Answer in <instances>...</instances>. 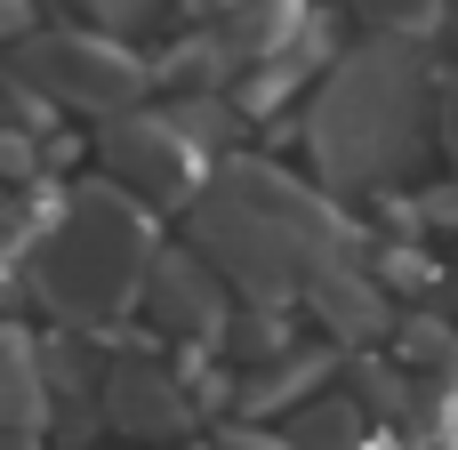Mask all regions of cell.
Returning a JSON list of instances; mask_svg holds the SVG:
<instances>
[{
    "label": "cell",
    "mask_w": 458,
    "mask_h": 450,
    "mask_svg": "<svg viewBox=\"0 0 458 450\" xmlns=\"http://www.w3.org/2000/svg\"><path fill=\"white\" fill-rule=\"evenodd\" d=\"M330 370H338V354H330V346H282V354H266V362L250 370V386H242V411H250V419L298 411L306 395H322V386H330Z\"/></svg>",
    "instance_id": "obj_10"
},
{
    "label": "cell",
    "mask_w": 458,
    "mask_h": 450,
    "mask_svg": "<svg viewBox=\"0 0 458 450\" xmlns=\"http://www.w3.org/2000/svg\"><path fill=\"white\" fill-rule=\"evenodd\" d=\"M419 225H427V233L458 225V185H427V193H419Z\"/></svg>",
    "instance_id": "obj_15"
},
{
    "label": "cell",
    "mask_w": 458,
    "mask_h": 450,
    "mask_svg": "<svg viewBox=\"0 0 458 450\" xmlns=\"http://www.w3.org/2000/svg\"><path fill=\"white\" fill-rule=\"evenodd\" d=\"M346 8H354L378 40H427V32L443 24L451 0H346Z\"/></svg>",
    "instance_id": "obj_12"
},
{
    "label": "cell",
    "mask_w": 458,
    "mask_h": 450,
    "mask_svg": "<svg viewBox=\"0 0 458 450\" xmlns=\"http://www.w3.org/2000/svg\"><path fill=\"white\" fill-rule=\"evenodd\" d=\"M24 24H32V0H0V40H24Z\"/></svg>",
    "instance_id": "obj_17"
},
{
    "label": "cell",
    "mask_w": 458,
    "mask_h": 450,
    "mask_svg": "<svg viewBox=\"0 0 458 450\" xmlns=\"http://www.w3.org/2000/svg\"><path fill=\"white\" fill-rule=\"evenodd\" d=\"M370 435H378L370 403L322 386V395H306V403L290 411V435H282V443H290V450H370Z\"/></svg>",
    "instance_id": "obj_11"
},
{
    "label": "cell",
    "mask_w": 458,
    "mask_h": 450,
    "mask_svg": "<svg viewBox=\"0 0 458 450\" xmlns=\"http://www.w3.org/2000/svg\"><path fill=\"white\" fill-rule=\"evenodd\" d=\"M370 450H378V443H370Z\"/></svg>",
    "instance_id": "obj_18"
},
{
    "label": "cell",
    "mask_w": 458,
    "mask_h": 450,
    "mask_svg": "<svg viewBox=\"0 0 458 450\" xmlns=\"http://www.w3.org/2000/svg\"><path fill=\"white\" fill-rule=\"evenodd\" d=\"M161 242H153V217L137 193L121 185H72L56 209H48V233H32V290L56 322L89 330V322H113L145 298V274H153Z\"/></svg>",
    "instance_id": "obj_3"
},
{
    "label": "cell",
    "mask_w": 458,
    "mask_h": 450,
    "mask_svg": "<svg viewBox=\"0 0 458 450\" xmlns=\"http://www.w3.org/2000/svg\"><path fill=\"white\" fill-rule=\"evenodd\" d=\"M145 306H153V322H161L169 338L217 346V338L233 330V282H225L201 250H161L153 274H145Z\"/></svg>",
    "instance_id": "obj_7"
},
{
    "label": "cell",
    "mask_w": 458,
    "mask_h": 450,
    "mask_svg": "<svg viewBox=\"0 0 458 450\" xmlns=\"http://www.w3.org/2000/svg\"><path fill=\"white\" fill-rule=\"evenodd\" d=\"M97 411H105V427L121 435V443H177V435H193L201 427V403L185 395V378L169 370V362H113L105 378H97Z\"/></svg>",
    "instance_id": "obj_6"
},
{
    "label": "cell",
    "mask_w": 458,
    "mask_h": 450,
    "mask_svg": "<svg viewBox=\"0 0 458 450\" xmlns=\"http://www.w3.org/2000/svg\"><path fill=\"white\" fill-rule=\"evenodd\" d=\"M40 427H48L40 346L24 330H0V450H40Z\"/></svg>",
    "instance_id": "obj_9"
},
{
    "label": "cell",
    "mask_w": 458,
    "mask_h": 450,
    "mask_svg": "<svg viewBox=\"0 0 458 450\" xmlns=\"http://www.w3.org/2000/svg\"><path fill=\"white\" fill-rule=\"evenodd\" d=\"M298 298L314 306V322H322L338 346H370V338L386 330V290L354 266V250H346V258H330V266H314V282H306Z\"/></svg>",
    "instance_id": "obj_8"
},
{
    "label": "cell",
    "mask_w": 458,
    "mask_h": 450,
    "mask_svg": "<svg viewBox=\"0 0 458 450\" xmlns=\"http://www.w3.org/2000/svg\"><path fill=\"white\" fill-rule=\"evenodd\" d=\"M16 81H32L56 113H129L145 97V56H129L121 32H40V40H16Z\"/></svg>",
    "instance_id": "obj_4"
},
{
    "label": "cell",
    "mask_w": 458,
    "mask_h": 450,
    "mask_svg": "<svg viewBox=\"0 0 458 450\" xmlns=\"http://www.w3.org/2000/svg\"><path fill=\"white\" fill-rule=\"evenodd\" d=\"M89 8L105 16V32H145V24H153L169 0H89Z\"/></svg>",
    "instance_id": "obj_14"
},
{
    "label": "cell",
    "mask_w": 458,
    "mask_h": 450,
    "mask_svg": "<svg viewBox=\"0 0 458 450\" xmlns=\"http://www.w3.org/2000/svg\"><path fill=\"white\" fill-rule=\"evenodd\" d=\"M97 153H105V169L121 177V193H137L145 209L193 201V193H201V177H209V169H201L209 153L185 137V121H177L169 105H161V113H153V105H129V113H113Z\"/></svg>",
    "instance_id": "obj_5"
},
{
    "label": "cell",
    "mask_w": 458,
    "mask_h": 450,
    "mask_svg": "<svg viewBox=\"0 0 458 450\" xmlns=\"http://www.w3.org/2000/svg\"><path fill=\"white\" fill-rule=\"evenodd\" d=\"M435 129H443V153L458 161V72H443V89H435Z\"/></svg>",
    "instance_id": "obj_16"
},
{
    "label": "cell",
    "mask_w": 458,
    "mask_h": 450,
    "mask_svg": "<svg viewBox=\"0 0 458 450\" xmlns=\"http://www.w3.org/2000/svg\"><path fill=\"white\" fill-rule=\"evenodd\" d=\"M24 177H40V145L32 129H0V185H24Z\"/></svg>",
    "instance_id": "obj_13"
},
{
    "label": "cell",
    "mask_w": 458,
    "mask_h": 450,
    "mask_svg": "<svg viewBox=\"0 0 458 450\" xmlns=\"http://www.w3.org/2000/svg\"><path fill=\"white\" fill-rule=\"evenodd\" d=\"M435 89H443V72L427 64L419 40L370 32L362 48H346L306 97V153H314L322 185H338V193L394 185L435 137Z\"/></svg>",
    "instance_id": "obj_1"
},
{
    "label": "cell",
    "mask_w": 458,
    "mask_h": 450,
    "mask_svg": "<svg viewBox=\"0 0 458 450\" xmlns=\"http://www.w3.org/2000/svg\"><path fill=\"white\" fill-rule=\"evenodd\" d=\"M193 209V250L242 290V298H298L314 282V266L346 258V217L298 185L290 169L274 161H225L201 177V193L185 201Z\"/></svg>",
    "instance_id": "obj_2"
}]
</instances>
